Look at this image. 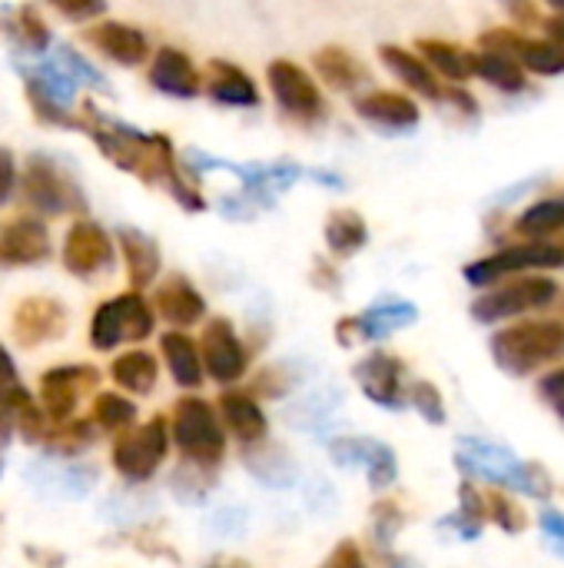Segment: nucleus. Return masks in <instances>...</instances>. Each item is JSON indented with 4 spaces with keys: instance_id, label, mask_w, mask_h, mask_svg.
<instances>
[{
    "instance_id": "33",
    "label": "nucleus",
    "mask_w": 564,
    "mask_h": 568,
    "mask_svg": "<svg viewBox=\"0 0 564 568\" xmlns=\"http://www.w3.org/2000/svg\"><path fill=\"white\" fill-rule=\"evenodd\" d=\"M110 376L120 389H126L133 396H150L160 379V363L146 349H130L110 363Z\"/></svg>"
},
{
    "instance_id": "55",
    "label": "nucleus",
    "mask_w": 564,
    "mask_h": 568,
    "mask_svg": "<svg viewBox=\"0 0 564 568\" xmlns=\"http://www.w3.org/2000/svg\"><path fill=\"white\" fill-rule=\"evenodd\" d=\"M545 37L564 47V13H555L552 20H545Z\"/></svg>"
},
{
    "instance_id": "49",
    "label": "nucleus",
    "mask_w": 564,
    "mask_h": 568,
    "mask_svg": "<svg viewBox=\"0 0 564 568\" xmlns=\"http://www.w3.org/2000/svg\"><path fill=\"white\" fill-rule=\"evenodd\" d=\"M442 100H449V103H455L462 113H469V116H475L479 113V100L465 90V83H452V87H442Z\"/></svg>"
},
{
    "instance_id": "51",
    "label": "nucleus",
    "mask_w": 564,
    "mask_h": 568,
    "mask_svg": "<svg viewBox=\"0 0 564 568\" xmlns=\"http://www.w3.org/2000/svg\"><path fill=\"white\" fill-rule=\"evenodd\" d=\"M329 566L332 568H366V562H362V556H359V549H356L352 542H342V546L336 549V556L329 559Z\"/></svg>"
},
{
    "instance_id": "14",
    "label": "nucleus",
    "mask_w": 564,
    "mask_h": 568,
    "mask_svg": "<svg viewBox=\"0 0 564 568\" xmlns=\"http://www.w3.org/2000/svg\"><path fill=\"white\" fill-rule=\"evenodd\" d=\"M479 47L482 50H502L539 77L564 73V47L548 40V37H529L515 27H495V30H485L479 37Z\"/></svg>"
},
{
    "instance_id": "25",
    "label": "nucleus",
    "mask_w": 564,
    "mask_h": 568,
    "mask_svg": "<svg viewBox=\"0 0 564 568\" xmlns=\"http://www.w3.org/2000/svg\"><path fill=\"white\" fill-rule=\"evenodd\" d=\"M100 473L93 466H76V463H53V459H37L27 469V483H33L40 493L66 496V499H83L93 493Z\"/></svg>"
},
{
    "instance_id": "21",
    "label": "nucleus",
    "mask_w": 564,
    "mask_h": 568,
    "mask_svg": "<svg viewBox=\"0 0 564 568\" xmlns=\"http://www.w3.org/2000/svg\"><path fill=\"white\" fill-rule=\"evenodd\" d=\"M352 110H356V116L366 120L369 126L392 130V133L416 130L419 120H422L419 103H416L409 93H402V90H366V93L356 97Z\"/></svg>"
},
{
    "instance_id": "26",
    "label": "nucleus",
    "mask_w": 564,
    "mask_h": 568,
    "mask_svg": "<svg viewBox=\"0 0 564 568\" xmlns=\"http://www.w3.org/2000/svg\"><path fill=\"white\" fill-rule=\"evenodd\" d=\"M312 70H316V80H322L336 93H356L359 87H366L372 80L369 67L352 50H346L339 43L319 47L312 53Z\"/></svg>"
},
{
    "instance_id": "17",
    "label": "nucleus",
    "mask_w": 564,
    "mask_h": 568,
    "mask_svg": "<svg viewBox=\"0 0 564 568\" xmlns=\"http://www.w3.org/2000/svg\"><path fill=\"white\" fill-rule=\"evenodd\" d=\"M419 320V310L406 300H382L376 306H369L359 316H346L336 326V336L342 346H356V343H372V339H386L389 333L412 326Z\"/></svg>"
},
{
    "instance_id": "54",
    "label": "nucleus",
    "mask_w": 564,
    "mask_h": 568,
    "mask_svg": "<svg viewBox=\"0 0 564 568\" xmlns=\"http://www.w3.org/2000/svg\"><path fill=\"white\" fill-rule=\"evenodd\" d=\"M7 383H17V363L3 349V343H0V386H7Z\"/></svg>"
},
{
    "instance_id": "22",
    "label": "nucleus",
    "mask_w": 564,
    "mask_h": 568,
    "mask_svg": "<svg viewBox=\"0 0 564 568\" xmlns=\"http://www.w3.org/2000/svg\"><path fill=\"white\" fill-rule=\"evenodd\" d=\"M356 383L362 386V393L382 406V409H402L406 406V386H402V376H406V366L399 356L392 353H369L362 363H356L352 369Z\"/></svg>"
},
{
    "instance_id": "12",
    "label": "nucleus",
    "mask_w": 564,
    "mask_h": 568,
    "mask_svg": "<svg viewBox=\"0 0 564 568\" xmlns=\"http://www.w3.org/2000/svg\"><path fill=\"white\" fill-rule=\"evenodd\" d=\"M80 40L96 50L103 60L123 67V70H136L150 60L153 47H150V37L146 30H140L136 23H126V20H93V23H83L80 30Z\"/></svg>"
},
{
    "instance_id": "45",
    "label": "nucleus",
    "mask_w": 564,
    "mask_h": 568,
    "mask_svg": "<svg viewBox=\"0 0 564 568\" xmlns=\"http://www.w3.org/2000/svg\"><path fill=\"white\" fill-rule=\"evenodd\" d=\"M246 532V509L239 506H223L206 519V536L213 539H239Z\"/></svg>"
},
{
    "instance_id": "18",
    "label": "nucleus",
    "mask_w": 564,
    "mask_h": 568,
    "mask_svg": "<svg viewBox=\"0 0 564 568\" xmlns=\"http://www.w3.org/2000/svg\"><path fill=\"white\" fill-rule=\"evenodd\" d=\"M153 313L170 323L173 329H189L206 320V296L196 290V283L183 273H170L153 283Z\"/></svg>"
},
{
    "instance_id": "23",
    "label": "nucleus",
    "mask_w": 564,
    "mask_h": 568,
    "mask_svg": "<svg viewBox=\"0 0 564 568\" xmlns=\"http://www.w3.org/2000/svg\"><path fill=\"white\" fill-rule=\"evenodd\" d=\"M116 240V253L123 256V266H126V280H130V290L143 293L150 290L160 273H163V253H160V243L136 230V226H120L113 233Z\"/></svg>"
},
{
    "instance_id": "19",
    "label": "nucleus",
    "mask_w": 564,
    "mask_h": 568,
    "mask_svg": "<svg viewBox=\"0 0 564 568\" xmlns=\"http://www.w3.org/2000/svg\"><path fill=\"white\" fill-rule=\"evenodd\" d=\"M66 306L53 296H27L13 310V339L27 349L66 333Z\"/></svg>"
},
{
    "instance_id": "13",
    "label": "nucleus",
    "mask_w": 564,
    "mask_h": 568,
    "mask_svg": "<svg viewBox=\"0 0 564 568\" xmlns=\"http://www.w3.org/2000/svg\"><path fill=\"white\" fill-rule=\"evenodd\" d=\"M199 359H203V373H209L216 383L233 386L246 376L249 369V349L239 339L236 326L226 316H216L203 326L199 336Z\"/></svg>"
},
{
    "instance_id": "36",
    "label": "nucleus",
    "mask_w": 564,
    "mask_h": 568,
    "mask_svg": "<svg viewBox=\"0 0 564 568\" xmlns=\"http://www.w3.org/2000/svg\"><path fill=\"white\" fill-rule=\"evenodd\" d=\"M339 396H326V393H312V396H302L296 399L289 409H286V423L299 433H322L326 419L332 416Z\"/></svg>"
},
{
    "instance_id": "29",
    "label": "nucleus",
    "mask_w": 564,
    "mask_h": 568,
    "mask_svg": "<svg viewBox=\"0 0 564 568\" xmlns=\"http://www.w3.org/2000/svg\"><path fill=\"white\" fill-rule=\"evenodd\" d=\"M160 353L166 359V369L173 376L176 386L183 389H196L203 386V359H199V346L196 339H189L183 329H170L160 336Z\"/></svg>"
},
{
    "instance_id": "64",
    "label": "nucleus",
    "mask_w": 564,
    "mask_h": 568,
    "mask_svg": "<svg viewBox=\"0 0 564 568\" xmlns=\"http://www.w3.org/2000/svg\"><path fill=\"white\" fill-rule=\"evenodd\" d=\"M326 568H332V566H326Z\"/></svg>"
},
{
    "instance_id": "20",
    "label": "nucleus",
    "mask_w": 564,
    "mask_h": 568,
    "mask_svg": "<svg viewBox=\"0 0 564 568\" xmlns=\"http://www.w3.org/2000/svg\"><path fill=\"white\" fill-rule=\"evenodd\" d=\"M203 93L216 106H229V110H256L263 103L259 83L249 77V70H243L233 60H209L206 63Z\"/></svg>"
},
{
    "instance_id": "40",
    "label": "nucleus",
    "mask_w": 564,
    "mask_h": 568,
    "mask_svg": "<svg viewBox=\"0 0 564 568\" xmlns=\"http://www.w3.org/2000/svg\"><path fill=\"white\" fill-rule=\"evenodd\" d=\"M485 519H492V523H495L499 529H505V532H522V529L529 526L522 506H519L509 493H502V489H492V493L485 496Z\"/></svg>"
},
{
    "instance_id": "30",
    "label": "nucleus",
    "mask_w": 564,
    "mask_h": 568,
    "mask_svg": "<svg viewBox=\"0 0 564 568\" xmlns=\"http://www.w3.org/2000/svg\"><path fill=\"white\" fill-rule=\"evenodd\" d=\"M219 413H223L229 433L243 446L263 443L269 436V419H266V413L259 409V403L249 393H223L219 396Z\"/></svg>"
},
{
    "instance_id": "8",
    "label": "nucleus",
    "mask_w": 564,
    "mask_h": 568,
    "mask_svg": "<svg viewBox=\"0 0 564 568\" xmlns=\"http://www.w3.org/2000/svg\"><path fill=\"white\" fill-rule=\"evenodd\" d=\"M60 263L76 280H96V276L113 270V263H116V240H113V233L103 223H96L90 216H76L70 223V230L63 233Z\"/></svg>"
},
{
    "instance_id": "16",
    "label": "nucleus",
    "mask_w": 564,
    "mask_h": 568,
    "mask_svg": "<svg viewBox=\"0 0 564 568\" xmlns=\"http://www.w3.org/2000/svg\"><path fill=\"white\" fill-rule=\"evenodd\" d=\"M100 383V373L93 366H57L47 369L40 379V399H43V413L50 423H66L73 419L80 399Z\"/></svg>"
},
{
    "instance_id": "1",
    "label": "nucleus",
    "mask_w": 564,
    "mask_h": 568,
    "mask_svg": "<svg viewBox=\"0 0 564 568\" xmlns=\"http://www.w3.org/2000/svg\"><path fill=\"white\" fill-rule=\"evenodd\" d=\"M80 113V133L90 136V143L103 153L106 163L116 170L136 176L146 186L166 190L176 206L186 213H203L206 196L199 190V176H189L176 156V146L166 133H143L110 113H103L93 100H83L76 106Z\"/></svg>"
},
{
    "instance_id": "56",
    "label": "nucleus",
    "mask_w": 564,
    "mask_h": 568,
    "mask_svg": "<svg viewBox=\"0 0 564 568\" xmlns=\"http://www.w3.org/2000/svg\"><path fill=\"white\" fill-rule=\"evenodd\" d=\"M203 568H249L246 562H239V559H216V562H209V566Z\"/></svg>"
},
{
    "instance_id": "3",
    "label": "nucleus",
    "mask_w": 564,
    "mask_h": 568,
    "mask_svg": "<svg viewBox=\"0 0 564 568\" xmlns=\"http://www.w3.org/2000/svg\"><path fill=\"white\" fill-rule=\"evenodd\" d=\"M492 359L509 376H532L542 366L564 359V323L562 320H525L505 326L489 343Z\"/></svg>"
},
{
    "instance_id": "60",
    "label": "nucleus",
    "mask_w": 564,
    "mask_h": 568,
    "mask_svg": "<svg viewBox=\"0 0 564 568\" xmlns=\"http://www.w3.org/2000/svg\"><path fill=\"white\" fill-rule=\"evenodd\" d=\"M555 413H558V416L564 419V403H558V406H555Z\"/></svg>"
},
{
    "instance_id": "59",
    "label": "nucleus",
    "mask_w": 564,
    "mask_h": 568,
    "mask_svg": "<svg viewBox=\"0 0 564 568\" xmlns=\"http://www.w3.org/2000/svg\"><path fill=\"white\" fill-rule=\"evenodd\" d=\"M545 3H548L552 10H558V13H564V0H545Z\"/></svg>"
},
{
    "instance_id": "62",
    "label": "nucleus",
    "mask_w": 564,
    "mask_h": 568,
    "mask_svg": "<svg viewBox=\"0 0 564 568\" xmlns=\"http://www.w3.org/2000/svg\"><path fill=\"white\" fill-rule=\"evenodd\" d=\"M558 300H562V316H564V290H562V293H558Z\"/></svg>"
},
{
    "instance_id": "44",
    "label": "nucleus",
    "mask_w": 564,
    "mask_h": 568,
    "mask_svg": "<svg viewBox=\"0 0 564 568\" xmlns=\"http://www.w3.org/2000/svg\"><path fill=\"white\" fill-rule=\"evenodd\" d=\"M47 439H53V449L57 453L70 456V453H80V449H86L93 443V426L90 423H80V419H66Z\"/></svg>"
},
{
    "instance_id": "32",
    "label": "nucleus",
    "mask_w": 564,
    "mask_h": 568,
    "mask_svg": "<svg viewBox=\"0 0 564 568\" xmlns=\"http://www.w3.org/2000/svg\"><path fill=\"white\" fill-rule=\"evenodd\" d=\"M472 77L485 80L489 87L502 93H522L529 87L525 67L502 50H482V47L472 50Z\"/></svg>"
},
{
    "instance_id": "9",
    "label": "nucleus",
    "mask_w": 564,
    "mask_h": 568,
    "mask_svg": "<svg viewBox=\"0 0 564 568\" xmlns=\"http://www.w3.org/2000/svg\"><path fill=\"white\" fill-rule=\"evenodd\" d=\"M562 266V250L558 243L552 240H525V243H515V246H505L485 260H475L462 270V276L472 283V286H495L515 273H525V270H558Z\"/></svg>"
},
{
    "instance_id": "6",
    "label": "nucleus",
    "mask_w": 564,
    "mask_h": 568,
    "mask_svg": "<svg viewBox=\"0 0 564 568\" xmlns=\"http://www.w3.org/2000/svg\"><path fill=\"white\" fill-rule=\"evenodd\" d=\"M558 293H562V286L552 276H542V273L519 276L509 283L485 286V293L472 303V316L479 323H502V320L552 306L558 300Z\"/></svg>"
},
{
    "instance_id": "41",
    "label": "nucleus",
    "mask_w": 564,
    "mask_h": 568,
    "mask_svg": "<svg viewBox=\"0 0 564 568\" xmlns=\"http://www.w3.org/2000/svg\"><path fill=\"white\" fill-rule=\"evenodd\" d=\"M63 67H66V73L76 80V83H83V87H90V90H100V93H110V83L103 80V73L90 63V60H83V53H76L70 43H57V53H53Z\"/></svg>"
},
{
    "instance_id": "7",
    "label": "nucleus",
    "mask_w": 564,
    "mask_h": 568,
    "mask_svg": "<svg viewBox=\"0 0 564 568\" xmlns=\"http://www.w3.org/2000/svg\"><path fill=\"white\" fill-rule=\"evenodd\" d=\"M173 439L183 449V456L203 469L219 466V459L226 453V436H223V426L216 419V409L199 396H186L176 403Z\"/></svg>"
},
{
    "instance_id": "24",
    "label": "nucleus",
    "mask_w": 564,
    "mask_h": 568,
    "mask_svg": "<svg viewBox=\"0 0 564 568\" xmlns=\"http://www.w3.org/2000/svg\"><path fill=\"white\" fill-rule=\"evenodd\" d=\"M0 33L30 60L53 50V30L47 27V20L40 17V10L33 3L0 7Z\"/></svg>"
},
{
    "instance_id": "31",
    "label": "nucleus",
    "mask_w": 564,
    "mask_h": 568,
    "mask_svg": "<svg viewBox=\"0 0 564 568\" xmlns=\"http://www.w3.org/2000/svg\"><path fill=\"white\" fill-rule=\"evenodd\" d=\"M416 53L432 67V73L439 80H449V83H469L472 80V50H462L452 40L419 37L416 40Z\"/></svg>"
},
{
    "instance_id": "46",
    "label": "nucleus",
    "mask_w": 564,
    "mask_h": 568,
    "mask_svg": "<svg viewBox=\"0 0 564 568\" xmlns=\"http://www.w3.org/2000/svg\"><path fill=\"white\" fill-rule=\"evenodd\" d=\"M63 20L83 27V23H93L106 13V0H47Z\"/></svg>"
},
{
    "instance_id": "61",
    "label": "nucleus",
    "mask_w": 564,
    "mask_h": 568,
    "mask_svg": "<svg viewBox=\"0 0 564 568\" xmlns=\"http://www.w3.org/2000/svg\"><path fill=\"white\" fill-rule=\"evenodd\" d=\"M558 250H562V266H564V240H558Z\"/></svg>"
},
{
    "instance_id": "53",
    "label": "nucleus",
    "mask_w": 564,
    "mask_h": 568,
    "mask_svg": "<svg viewBox=\"0 0 564 568\" xmlns=\"http://www.w3.org/2000/svg\"><path fill=\"white\" fill-rule=\"evenodd\" d=\"M539 526H542V532H545V536H552L555 542H562L564 546V516L562 513H542Z\"/></svg>"
},
{
    "instance_id": "34",
    "label": "nucleus",
    "mask_w": 564,
    "mask_h": 568,
    "mask_svg": "<svg viewBox=\"0 0 564 568\" xmlns=\"http://www.w3.org/2000/svg\"><path fill=\"white\" fill-rule=\"evenodd\" d=\"M369 243V223L359 210H332L326 220V250L336 260L356 256Z\"/></svg>"
},
{
    "instance_id": "28",
    "label": "nucleus",
    "mask_w": 564,
    "mask_h": 568,
    "mask_svg": "<svg viewBox=\"0 0 564 568\" xmlns=\"http://www.w3.org/2000/svg\"><path fill=\"white\" fill-rule=\"evenodd\" d=\"M243 466L249 469L253 479H259L269 489H293L296 479H299V469H296L293 456L283 446H273L266 439L253 443V446H243Z\"/></svg>"
},
{
    "instance_id": "63",
    "label": "nucleus",
    "mask_w": 564,
    "mask_h": 568,
    "mask_svg": "<svg viewBox=\"0 0 564 568\" xmlns=\"http://www.w3.org/2000/svg\"><path fill=\"white\" fill-rule=\"evenodd\" d=\"M509 3H515V0H509Z\"/></svg>"
},
{
    "instance_id": "4",
    "label": "nucleus",
    "mask_w": 564,
    "mask_h": 568,
    "mask_svg": "<svg viewBox=\"0 0 564 568\" xmlns=\"http://www.w3.org/2000/svg\"><path fill=\"white\" fill-rule=\"evenodd\" d=\"M156 329V313L150 300L136 290L120 293L113 300H103L93 310L90 320V346L100 353H110L123 343H143Z\"/></svg>"
},
{
    "instance_id": "15",
    "label": "nucleus",
    "mask_w": 564,
    "mask_h": 568,
    "mask_svg": "<svg viewBox=\"0 0 564 568\" xmlns=\"http://www.w3.org/2000/svg\"><path fill=\"white\" fill-rule=\"evenodd\" d=\"M146 80L156 93L170 100H196L203 93V70L183 47L173 43H163L150 53Z\"/></svg>"
},
{
    "instance_id": "48",
    "label": "nucleus",
    "mask_w": 564,
    "mask_h": 568,
    "mask_svg": "<svg viewBox=\"0 0 564 568\" xmlns=\"http://www.w3.org/2000/svg\"><path fill=\"white\" fill-rule=\"evenodd\" d=\"M17 160H13V150L10 146H0V206L17 193Z\"/></svg>"
},
{
    "instance_id": "42",
    "label": "nucleus",
    "mask_w": 564,
    "mask_h": 568,
    "mask_svg": "<svg viewBox=\"0 0 564 568\" xmlns=\"http://www.w3.org/2000/svg\"><path fill=\"white\" fill-rule=\"evenodd\" d=\"M459 499H462V509H459V526H462V536L475 539L482 523H485V496L472 486V483H462L459 489Z\"/></svg>"
},
{
    "instance_id": "39",
    "label": "nucleus",
    "mask_w": 564,
    "mask_h": 568,
    "mask_svg": "<svg viewBox=\"0 0 564 568\" xmlns=\"http://www.w3.org/2000/svg\"><path fill=\"white\" fill-rule=\"evenodd\" d=\"M362 466H366V473H369V486H372L376 493L389 489V486L396 483V476H399L396 453H392L386 443H376V439H369V449H366Z\"/></svg>"
},
{
    "instance_id": "2",
    "label": "nucleus",
    "mask_w": 564,
    "mask_h": 568,
    "mask_svg": "<svg viewBox=\"0 0 564 568\" xmlns=\"http://www.w3.org/2000/svg\"><path fill=\"white\" fill-rule=\"evenodd\" d=\"M17 193L27 213L40 220H57V216H86L90 203L76 176L53 156L47 153H30L20 176H17Z\"/></svg>"
},
{
    "instance_id": "5",
    "label": "nucleus",
    "mask_w": 564,
    "mask_h": 568,
    "mask_svg": "<svg viewBox=\"0 0 564 568\" xmlns=\"http://www.w3.org/2000/svg\"><path fill=\"white\" fill-rule=\"evenodd\" d=\"M266 80H269V93L276 100V106L283 110V116H289L299 126H319L329 116V103L322 97L319 80L296 60H269L266 63Z\"/></svg>"
},
{
    "instance_id": "58",
    "label": "nucleus",
    "mask_w": 564,
    "mask_h": 568,
    "mask_svg": "<svg viewBox=\"0 0 564 568\" xmlns=\"http://www.w3.org/2000/svg\"><path fill=\"white\" fill-rule=\"evenodd\" d=\"M10 433H13V423L0 413V443H7V436H10Z\"/></svg>"
},
{
    "instance_id": "27",
    "label": "nucleus",
    "mask_w": 564,
    "mask_h": 568,
    "mask_svg": "<svg viewBox=\"0 0 564 568\" xmlns=\"http://www.w3.org/2000/svg\"><path fill=\"white\" fill-rule=\"evenodd\" d=\"M379 60L416 97H422V100H442V80L432 73V67L416 50L399 47V43H382L379 47Z\"/></svg>"
},
{
    "instance_id": "52",
    "label": "nucleus",
    "mask_w": 564,
    "mask_h": 568,
    "mask_svg": "<svg viewBox=\"0 0 564 568\" xmlns=\"http://www.w3.org/2000/svg\"><path fill=\"white\" fill-rule=\"evenodd\" d=\"M312 283L322 286V290H339V273H336V266H332V263H316Z\"/></svg>"
},
{
    "instance_id": "50",
    "label": "nucleus",
    "mask_w": 564,
    "mask_h": 568,
    "mask_svg": "<svg viewBox=\"0 0 564 568\" xmlns=\"http://www.w3.org/2000/svg\"><path fill=\"white\" fill-rule=\"evenodd\" d=\"M539 393H542V399H548L552 406L564 403V366L552 369V373L539 383Z\"/></svg>"
},
{
    "instance_id": "43",
    "label": "nucleus",
    "mask_w": 564,
    "mask_h": 568,
    "mask_svg": "<svg viewBox=\"0 0 564 568\" xmlns=\"http://www.w3.org/2000/svg\"><path fill=\"white\" fill-rule=\"evenodd\" d=\"M409 403L416 406V413H422L425 423H432V426H442L445 423V403H442V393L432 383H425V379L412 383Z\"/></svg>"
},
{
    "instance_id": "11",
    "label": "nucleus",
    "mask_w": 564,
    "mask_h": 568,
    "mask_svg": "<svg viewBox=\"0 0 564 568\" xmlns=\"http://www.w3.org/2000/svg\"><path fill=\"white\" fill-rule=\"evenodd\" d=\"M53 260V236L47 220L20 210L0 223V266L27 270Z\"/></svg>"
},
{
    "instance_id": "35",
    "label": "nucleus",
    "mask_w": 564,
    "mask_h": 568,
    "mask_svg": "<svg viewBox=\"0 0 564 568\" xmlns=\"http://www.w3.org/2000/svg\"><path fill=\"white\" fill-rule=\"evenodd\" d=\"M562 230L564 200H539L515 220V233H522L525 240H548Z\"/></svg>"
},
{
    "instance_id": "38",
    "label": "nucleus",
    "mask_w": 564,
    "mask_h": 568,
    "mask_svg": "<svg viewBox=\"0 0 564 568\" xmlns=\"http://www.w3.org/2000/svg\"><path fill=\"white\" fill-rule=\"evenodd\" d=\"M93 419L110 433H123L136 423V403L120 393H100L93 399Z\"/></svg>"
},
{
    "instance_id": "37",
    "label": "nucleus",
    "mask_w": 564,
    "mask_h": 568,
    "mask_svg": "<svg viewBox=\"0 0 564 568\" xmlns=\"http://www.w3.org/2000/svg\"><path fill=\"white\" fill-rule=\"evenodd\" d=\"M209 486H213V479H209L206 469L196 466V463H186V466H180V469L170 476V493H173L176 503H183V506H203V503L209 499Z\"/></svg>"
},
{
    "instance_id": "47",
    "label": "nucleus",
    "mask_w": 564,
    "mask_h": 568,
    "mask_svg": "<svg viewBox=\"0 0 564 568\" xmlns=\"http://www.w3.org/2000/svg\"><path fill=\"white\" fill-rule=\"evenodd\" d=\"M372 532H376V539H379V546H392V539L399 536V529H402V509L396 506V503H379L376 509H372Z\"/></svg>"
},
{
    "instance_id": "57",
    "label": "nucleus",
    "mask_w": 564,
    "mask_h": 568,
    "mask_svg": "<svg viewBox=\"0 0 564 568\" xmlns=\"http://www.w3.org/2000/svg\"><path fill=\"white\" fill-rule=\"evenodd\" d=\"M389 568H419V562L416 559H399V556H389Z\"/></svg>"
},
{
    "instance_id": "10",
    "label": "nucleus",
    "mask_w": 564,
    "mask_h": 568,
    "mask_svg": "<svg viewBox=\"0 0 564 568\" xmlns=\"http://www.w3.org/2000/svg\"><path fill=\"white\" fill-rule=\"evenodd\" d=\"M166 453H170L166 419L163 416H153L136 433H123L113 443V466L130 483H146L150 476H156V469L163 466Z\"/></svg>"
}]
</instances>
